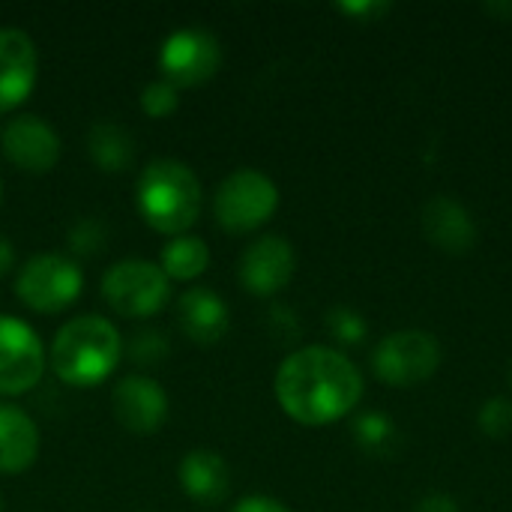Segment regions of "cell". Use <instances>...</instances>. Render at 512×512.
<instances>
[{
	"mask_svg": "<svg viewBox=\"0 0 512 512\" xmlns=\"http://www.w3.org/2000/svg\"><path fill=\"white\" fill-rule=\"evenodd\" d=\"M279 210V186L255 168L231 171L213 195V216L228 234H252Z\"/></svg>",
	"mask_w": 512,
	"mask_h": 512,
	"instance_id": "277c9868",
	"label": "cell"
},
{
	"mask_svg": "<svg viewBox=\"0 0 512 512\" xmlns=\"http://www.w3.org/2000/svg\"><path fill=\"white\" fill-rule=\"evenodd\" d=\"M201 201H204L201 180L180 159H153L138 174L135 183L138 213L153 231L165 237L186 234L201 216Z\"/></svg>",
	"mask_w": 512,
	"mask_h": 512,
	"instance_id": "3957f363",
	"label": "cell"
},
{
	"mask_svg": "<svg viewBox=\"0 0 512 512\" xmlns=\"http://www.w3.org/2000/svg\"><path fill=\"white\" fill-rule=\"evenodd\" d=\"M90 162L105 174H120L135 165V138L126 126L114 120H99L87 132Z\"/></svg>",
	"mask_w": 512,
	"mask_h": 512,
	"instance_id": "ac0fdd59",
	"label": "cell"
},
{
	"mask_svg": "<svg viewBox=\"0 0 512 512\" xmlns=\"http://www.w3.org/2000/svg\"><path fill=\"white\" fill-rule=\"evenodd\" d=\"M510 381H512V372H510Z\"/></svg>",
	"mask_w": 512,
	"mask_h": 512,
	"instance_id": "1f68e13d",
	"label": "cell"
},
{
	"mask_svg": "<svg viewBox=\"0 0 512 512\" xmlns=\"http://www.w3.org/2000/svg\"><path fill=\"white\" fill-rule=\"evenodd\" d=\"M177 324L189 342L216 345L231 327V312H228V303L216 291L198 285V288L183 291V297L177 300Z\"/></svg>",
	"mask_w": 512,
	"mask_h": 512,
	"instance_id": "9a60e30c",
	"label": "cell"
},
{
	"mask_svg": "<svg viewBox=\"0 0 512 512\" xmlns=\"http://www.w3.org/2000/svg\"><path fill=\"white\" fill-rule=\"evenodd\" d=\"M159 267L168 282H192L210 267V246L195 234L171 237L159 252Z\"/></svg>",
	"mask_w": 512,
	"mask_h": 512,
	"instance_id": "d6986e66",
	"label": "cell"
},
{
	"mask_svg": "<svg viewBox=\"0 0 512 512\" xmlns=\"http://www.w3.org/2000/svg\"><path fill=\"white\" fill-rule=\"evenodd\" d=\"M414 512H462L459 501L447 492H429L426 498L417 501Z\"/></svg>",
	"mask_w": 512,
	"mask_h": 512,
	"instance_id": "4316f807",
	"label": "cell"
},
{
	"mask_svg": "<svg viewBox=\"0 0 512 512\" xmlns=\"http://www.w3.org/2000/svg\"><path fill=\"white\" fill-rule=\"evenodd\" d=\"M114 420L132 435H156L168 420V393L147 375H126L111 390Z\"/></svg>",
	"mask_w": 512,
	"mask_h": 512,
	"instance_id": "7c38bea8",
	"label": "cell"
},
{
	"mask_svg": "<svg viewBox=\"0 0 512 512\" xmlns=\"http://www.w3.org/2000/svg\"><path fill=\"white\" fill-rule=\"evenodd\" d=\"M108 243V228L102 219L90 216V219H81L69 228V237H66V246L69 252H75L78 258H93L105 249Z\"/></svg>",
	"mask_w": 512,
	"mask_h": 512,
	"instance_id": "44dd1931",
	"label": "cell"
},
{
	"mask_svg": "<svg viewBox=\"0 0 512 512\" xmlns=\"http://www.w3.org/2000/svg\"><path fill=\"white\" fill-rule=\"evenodd\" d=\"M84 291L81 267L60 252H39L27 258L15 276V297L36 315L66 312Z\"/></svg>",
	"mask_w": 512,
	"mask_h": 512,
	"instance_id": "5b68a950",
	"label": "cell"
},
{
	"mask_svg": "<svg viewBox=\"0 0 512 512\" xmlns=\"http://www.w3.org/2000/svg\"><path fill=\"white\" fill-rule=\"evenodd\" d=\"M0 150L18 171L48 174L60 159V135L36 114H18L0 132Z\"/></svg>",
	"mask_w": 512,
	"mask_h": 512,
	"instance_id": "8fae6325",
	"label": "cell"
},
{
	"mask_svg": "<svg viewBox=\"0 0 512 512\" xmlns=\"http://www.w3.org/2000/svg\"><path fill=\"white\" fill-rule=\"evenodd\" d=\"M177 480L180 489L186 492V498H192L195 504L204 507H216L228 498L231 492V468L228 462L216 453V450H189L177 468Z\"/></svg>",
	"mask_w": 512,
	"mask_h": 512,
	"instance_id": "2e32d148",
	"label": "cell"
},
{
	"mask_svg": "<svg viewBox=\"0 0 512 512\" xmlns=\"http://www.w3.org/2000/svg\"><path fill=\"white\" fill-rule=\"evenodd\" d=\"M141 111L147 114V117H153V120H162V117H171L174 111H177V105H180V90L171 84V81H165V78H159V81H150L144 90H141Z\"/></svg>",
	"mask_w": 512,
	"mask_h": 512,
	"instance_id": "cb8c5ba5",
	"label": "cell"
},
{
	"mask_svg": "<svg viewBox=\"0 0 512 512\" xmlns=\"http://www.w3.org/2000/svg\"><path fill=\"white\" fill-rule=\"evenodd\" d=\"M294 270H297L294 246L279 234H264L243 249L237 276L249 294L276 297L282 288H288V282L294 279Z\"/></svg>",
	"mask_w": 512,
	"mask_h": 512,
	"instance_id": "30bf717a",
	"label": "cell"
},
{
	"mask_svg": "<svg viewBox=\"0 0 512 512\" xmlns=\"http://www.w3.org/2000/svg\"><path fill=\"white\" fill-rule=\"evenodd\" d=\"M12 267H15V246L6 237H0V276L12 273Z\"/></svg>",
	"mask_w": 512,
	"mask_h": 512,
	"instance_id": "f1b7e54d",
	"label": "cell"
},
{
	"mask_svg": "<svg viewBox=\"0 0 512 512\" xmlns=\"http://www.w3.org/2000/svg\"><path fill=\"white\" fill-rule=\"evenodd\" d=\"M42 438L33 417L9 402H0V474H24L39 456Z\"/></svg>",
	"mask_w": 512,
	"mask_h": 512,
	"instance_id": "e0dca14e",
	"label": "cell"
},
{
	"mask_svg": "<svg viewBox=\"0 0 512 512\" xmlns=\"http://www.w3.org/2000/svg\"><path fill=\"white\" fill-rule=\"evenodd\" d=\"M39 75L33 39L18 27H0V111L24 105Z\"/></svg>",
	"mask_w": 512,
	"mask_h": 512,
	"instance_id": "4fadbf2b",
	"label": "cell"
},
{
	"mask_svg": "<svg viewBox=\"0 0 512 512\" xmlns=\"http://www.w3.org/2000/svg\"><path fill=\"white\" fill-rule=\"evenodd\" d=\"M396 423L381 414V411H366L354 420V441L366 450V453H390L396 444Z\"/></svg>",
	"mask_w": 512,
	"mask_h": 512,
	"instance_id": "ffe728a7",
	"label": "cell"
},
{
	"mask_svg": "<svg viewBox=\"0 0 512 512\" xmlns=\"http://www.w3.org/2000/svg\"><path fill=\"white\" fill-rule=\"evenodd\" d=\"M48 366L42 339L30 324L0 315V396H21L33 390Z\"/></svg>",
	"mask_w": 512,
	"mask_h": 512,
	"instance_id": "9c48e42d",
	"label": "cell"
},
{
	"mask_svg": "<svg viewBox=\"0 0 512 512\" xmlns=\"http://www.w3.org/2000/svg\"><path fill=\"white\" fill-rule=\"evenodd\" d=\"M168 351H171V345H168V339H165L162 330H153L150 327V330L132 333V342H129L132 363H138V366H156V363H162L168 357Z\"/></svg>",
	"mask_w": 512,
	"mask_h": 512,
	"instance_id": "d4e9b609",
	"label": "cell"
},
{
	"mask_svg": "<svg viewBox=\"0 0 512 512\" xmlns=\"http://www.w3.org/2000/svg\"><path fill=\"white\" fill-rule=\"evenodd\" d=\"M222 66V45L204 27H180L165 36L159 48V69L162 78L180 87L207 84Z\"/></svg>",
	"mask_w": 512,
	"mask_h": 512,
	"instance_id": "ba28073f",
	"label": "cell"
},
{
	"mask_svg": "<svg viewBox=\"0 0 512 512\" xmlns=\"http://www.w3.org/2000/svg\"><path fill=\"white\" fill-rule=\"evenodd\" d=\"M279 408L300 426H330L345 420L363 399V375L330 345H306L291 351L273 381Z\"/></svg>",
	"mask_w": 512,
	"mask_h": 512,
	"instance_id": "6da1fadb",
	"label": "cell"
},
{
	"mask_svg": "<svg viewBox=\"0 0 512 512\" xmlns=\"http://www.w3.org/2000/svg\"><path fill=\"white\" fill-rule=\"evenodd\" d=\"M444 351L429 330H396L387 333L372 354V372L381 384L396 390H411L426 384L441 369Z\"/></svg>",
	"mask_w": 512,
	"mask_h": 512,
	"instance_id": "8992f818",
	"label": "cell"
},
{
	"mask_svg": "<svg viewBox=\"0 0 512 512\" xmlns=\"http://www.w3.org/2000/svg\"><path fill=\"white\" fill-rule=\"evenodd\" d=\"M171 297L168 276L159 264L144 258H126L111 264L102 276V300L123 318H153Z\"/></svg>",
	"mask_w": 512,
	"mask_h": 512,
	"instance_id": "52a82bcc",
	"label": "cell"
},
{
	"mask_svg": "<svg viewBox=\"0 0 512 512\" xmlns=\"http://www.w3.org/2000/svg\"><path fill=\"white\" fill-rule=\"evenodd\" d=\"M390 6L387 3H378V0H372V3H339V12H345V15H351V18H378V15H384Z\"/></svg>",
	"mask_w": 512,
	"mask_h": 512,
	"instance_id": "83f0119b",
	"label": "cell"
},
{
	"mask_svg": "<svg viewBox=\"0 0 512 512\" xmlns=\"http://www.w3.org/2000/svg\"><path fill=\"white\" fill-rule=\"evenodd\" d=\"M0 512H3V501H0Z\"/></svg>",
	"mask_w": 512,
	"mask_h": 512,
	"instance_id": "4dcf8cb0",
	"label": "cell"
},
{
	"mask_svg": "<svg viewBox=\"0 0 512 512\" xmlns=\"http://www.w3.org/2000/svg\"><path fill=\"white\" fill-rule=\"evenodd\" d=\"M120 354L123 339L108 318L78 315L57 330L48 363L63 384L75 390H90L114 375V369L120 366Z\"/></svg>",
	"mask_w": 512,
	"mask_h": 512,
	"instance_id": "7a4b0ae2",
	"label": "cell"
},
{
	"mask_svg": "<svg viewBox=\"0 0 512 512\" xmlns=\"http://www.w3.org/2000/svg\"><path fill=\"white\" fill-rule=\"evenodd\" d=\"M420 225H423V234L426 240L447 252V255H465L477 246V219L474 213L450 198V195H435L423 204V213H420Z\"/></svg>",
	"mask_w": 512,
	"mask_h": 512,
	"instance_id": "5bb4252c",
	"label": "cell"
},
{
	"mask_svg": "<svg viewBox=\"0 0 512 512\" xmlns=\"http://www.w3.org/2000/svg\"><path fill=\"white\" fill-rule=\"evenodd\" d=\"M327 330L333 333V339L339 345H363L366 339V318L351 309V306H333L327 312Z\"/></svg>",
	"mask_w": 512,
	"mask_h": 512,
	"instance_id": "7402d4cb",
	"label": "cell"
},
{
	"mask_svg": "<svg viewBox=\"0 0 512 512\" xmlns=\"http://www.w3.org/2000/svg\"><path fill=\"white\" fill-rule=\"evenodd\" d=\"M0 204H3V183H0Z\"/></svg>",
	"mask_w": 512,
	"mask_h": 512,
	"instance_id": "f546056e",
	"label": "cell"
},
{
	"mask_svg": "<svg viewBox=\"0 0 512 512\" xmlns=\"http://www.w3.org/2000/svg\"><path fill=\"white\" fill-rule=\"evenodd\" d=\"M477 426L486 438H510L512 435V399L507 396H492L483 402L480 414H477Z\"/></svg>",
	"mask_w": 512,
	"mask_h": 512,
	"instance_id": "603a6c76",
	"label": "cell"
},
{
	"mask_svg": "<svg viewBox=\"0 0 512 512\" xmlns=\"http://www.w3.org/2000/svg\"><path fill=\"white\" fill-rule=\"evenodd\" d=\"M231 512H291L279 498H270V495H246L240 498Z\"/></svg>",
	"mask_w": 512,
	"mask_h": 512,
	"instance_id": "484cf974",
	"label": "cell"
}]
</instances>
